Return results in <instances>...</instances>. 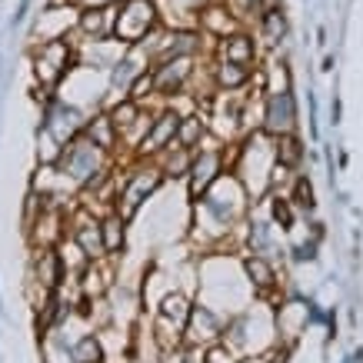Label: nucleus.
I'll return each instance as SVG.
<instances>
[{
    "label": "nucleus",
    "instance_id": "obj_1",
    "mask_svg": "<svg viewBox=\"0 0 363 363\" xmlns=\"http://www.w3.org/2000/svg\"><path fill=\"white\" fill-rule=\"evenodd\" d=\"M104 154L107 150H100L90 137H77V140L64 143V150H60V170H64V177L77 180V184H90L100 174H107Z\"/></svg>",
    "mask_w": 363,
    "mask_h": 363
},
{
    "label": "nucleus",
    "instance_id": "obj_2",
    "mask_svg": "<svg viewBox=\"0 0 363 363\" xmlns=\"http://www.w3.org/2000/svg\"><path fill=\"white\" fill-rule=\"evenodd\" d=\"M157 27V7L150 0H123L113 23V37L123 44H140L147 33Z\"/></svg>",
    "mask_w": 363,
    "mask_h": 363
},
{
    "label": "nucleus",
    "instance_id": "obj_3",
    "mask_svg": "<svg viewBox=\"0 0 363 363\" xmlns=\"http://www.w3.org/2000/svg\"><path fill=\"white\" fill-rule=\"evenodd\" d=\"M70 44L67 40H47L40 44V50L33 54V74L37 80L44 84V87H54L60 80L67 77V70H70Z\"/></svg>",
    "mask_w": 363,
    "mask_h": 363
},
{
    "label": "nucleus",
    "instance_id": "obj_4",
    "mask_svg": "<svg viewBox=\"0 0 363 363\" xmlns=\"http://www.w3.org/2000/svg\"><path fill=\"white\" fill-rule=\"evenodd\" d=\"M194 67H190V54L187 57H170V60H160L154 67V84H157V94L164 97H174L184 90V84L190 80Z\"/></svg>",
    "mask_w": 363,
    "mask_h": 363
},
{
    "label": "nucleus",
    "instance_id": "obj_5",
    "mask_svg": "<svg viewBox=\"0 0 363 363\" xmlns=\"http://www.w3.org/2000/svg\"><path fill=\"white\" fill-rule=\"evenodd\" d=\"M177 130H180V113L164 111L157 121H150L147 133H143L140 154L147 157V154H160V150H167V147L177 140Z\"/></svg>",
    "mask_w": 363,
    "mask_h": 363
},
{
    "label": "nucleus",
    "instance_id": "obj_6",
    "mask_svg": "<svg viewBox=\"0 0 363 363\" xmlns=\"http://www.w3.org/2000/svg\"><path fill=\"white\" fill-rule=\"evenodd\" d=\"M294 127V97L286 90H270L264 107V130L270 137H280V133H290Z\"/></svg>",
    "mask_w": 363,
    "mask_h": 363
},
{
    "label": "nucleus",
    "instance_id": "obj_7",
    "mask_svg": "<svg viewBox=\"0 0 363 363\" xmlns=\"http://www.w3.org/2000/svg\"><path fill=\"white\" fill-rule=\"evenodd\" d=\"M223 174V157L213 154V150H203L200 157H194V167H190V194L194 197H203L210 190V184Z\"/></svg>",
    "mask_w": 363,
    "mask_h": 363
},
{
    "label": "nucleus",
    "instance_id": "obj_8",
    "mask_svg": "<svg viewBox=\"0 0 363 363\" xmlns=\"http://www.w3.org/2000/svg\"><path fill=\"white\" fill-rule=\"evenodd\" d=\"M77 23L90 40H107L113 33V23H117V7L113 4H107V7H87V11L80 13Z\"/></svg>",
    "mask_w": 363,
    "mask_h": 363
},
{
    "label": "nucleus",
    "instance_id": "obj_9",
    "mask_svg": "<svg viewBox=\"0 0 363 363\" xmlns=\"http://www.w3.org/2000/svg\"><path fill=\"white\" fill-rule=\"evenodd\" d=\"M70 237L84 247V253H87L90 260H100L104 257V233H100V223L97 220H90L87 213H80L77 217V223L70 227Z\"/></svg>",
    "mask_w": 363,
    "mask_h": 363
},
{
    "label": "nucleus",
    "instance_id": "obj_10",
    "mask_svg": "<svg viewBox=\"0 0 363 363\" xmlns=\"http://www.w3.org/2000/svg\"><path fill=\"white\" fill-rule=\"evenodd\" d=\"M220 60H233V64H253V57H257V50H253V40L247 37V33H230V37H220Z\"/></svg>",
    "mask_w": 363,
    "mask_h": 363
},
{
    "label": "nucleus",
    "instance_id": "obj_11",
    "mask_svg": "<svg viewBox=\"0 0 363 363\" xmlns=\"http://www.w3.org/2000/svg\"><path fill=\"white\" fill-rule=\"evenodd\" d=\"M213 80H217V87H223V90H237L250 80V67L233 64V60H220V64L213 67Z\"/></svg>",
    "mask_w": 363,
    "mask_h": 363
},
{
    "label": "nucleus",
    "instance_id": "obj_12",
    "mask_svg": "<svg viewBox=\"0 0 363 363\" xmlns=\"http://www.w3.org/2000/svg\"><path fill=\"white\" fill-rule=\"evenodd\" d=\"M67 13L70 11H47L44 17H40V23H37L40 44H47V40H64L67 27H70V17H67Z\"/></svg>",
    "mask_w": 363,
    "mask_h": 363
},
{
    "label": "nucleus",
    "instance_id": "obj_13",
    "mask_svg": "<svg viewBox=\"0 0 363 363\" xmlns=\"http://www.w3.org/2000/svg\"><path fill=\"white\" fill-rule=\"evenodd\" d=\"M87 137L94 143H97L100 150H113V143H117V137H121V130H117V123H113V117H94V123H87Z\"/></svg>",
    "mask_w": 363,
    "mask_h": 363
},
{
    "label": "nucleus",
    "instance_id": "obj_14",
    "mask_svg": "<svg viewBox=\"0 0 363 363\" xmlns=\"http://www.w3.org/2000/svg\"><path fill=\"white\" fill-rule=\"evenodd\" d=\"M200 27L210 33H217V37H230V30L237 23H233L230 11H223V7H207V11L200 13Z\"/></svg>",
    "mask_w": 363,
    "mask_h": 363
},
{
    "label": "nucleus",
    "instance_id": "obj_15",
    "mask_svg": "<svg viewBox=\"0 0 363 363\" xmlns=\"http://www.w3.org/2000/svg\"><path fill=\"white\" fill-rule=\"evenodd\" d=\"M194 317V310L187 307V300L184 297H167L164 307H160V320H167V323H174V327H187V320Z\"/></svg>",
    "mask_w": 363,
    "mask_h": 363
},
{
    "label": "nucleus",
    "instance_id": "obj_16",
    "mask_svg": "<svg viewBox=\"0 0 363 363\" xmlns=\"http://www.w3.org/2000/svg\"><path fill=\"white\" fill-rule=\"evenodd\" d=\"M100 233H104V250L107 253H117L123 243V217L113 213L107 220H100Z\"/></svg>",
    "mask_w": 363,
    "mask_h": 363
},
{
    "label": "nucleus",
    "instance_id": "obj_17",
    "mask_svg": "<svg viewBox=\"0 0 363 363\" xmlns=\"http://www.w3.org/2000/svg\"><path fill=\"white\" fill-rule=\"evenodd\" d=\"M297 160H300V140L290 137V133H280V137H277V164L294 167Z\"/></svg>",
    "mask_w": 363,
    "mask_h": 363
},
{
    "label": "nucleus",
    "instance_id": "obj_18",
    "mask_svg": "<svg viewBox=\"0 0 363 363\" xmlns=\"http://www.w3.org/2000/svg\"><path fill=\"white\" fill-rule=\"evenodd\" d=\"M200 133H203V121H200L197 113L194 117H180V130H177V140L180 147H194L200 140Z\"/></svg>",
    "mask_w": 363,
    "mask_h": 363
},
{
    "label": "nucleus",
    "instance_id": "obj_19",
    "mask_svg": "<svg viewBox=\"0 0 363 363\" xmlns=\"http://www.w3.org/2000/svg\"><path fill=\"white\" fill-rule=\"evenodd\" d=\"M286 33V17H284V11H267L264 13V40L267 44H277L280 37Z\"/></svg>",
    "mask_w": 363,
    "mask_h": 363
},
{
    "label": "nucleus",
    "instance_id": "obj_20",
    "mask_svg": "<svg viewBox=\"0 0 363 363\" xmlns=\"http://www.w3.org/2000/svg\"><path fill=\"white\" fill-rule=\"evenodd\" d=\"M247 274L253 277V284L257 286H274V267L267 264V260H260V257H250V260H247Z\"/></svg>",
    "mask_w": 363,
    "mask_h": 363
},
{
    "label": "nucleus",
    "instance_id": "obj_21",
    "mask_svg": "<svg viewBox=\"0 0 363 363\" xmlns=\"http://www.w3.org/2000/svg\"><path fill=\"white\" fill-rule=\"evenodd\" d=\"M127 94H130V100H137V104H140V100H147L150 97V94H157V84H154V70H143L140 77L133 80L130 87H127Z\"/></svg>",
    "mask_w": 363,
    "mask_h": 363
},
{
    "label": "nucleus",
    "instance_id": "obj_22",
    "mask_svg": "<svg viewBox=\"0 0 363 363\" xmlns=\"http://www.w3.org/2000/svg\"><path fill=\"white\" fill-rule=\"evenodd\" d=\"M70 360H77V363H97L100 360V347L94 337H84V340L74 347V353H70Z\"/></svg>",
    "mask_w": 363,
    "mask_h": 363
},
{
    "label": "nucleus",
    "instance_id": "obj_23",
    "mask_svg": "<svg viewBox=\"0 0 363 363\" xmlns=\"http://www.w3.org/2000/svg\"><path fill=\"white\" fill-rule=\"evenodd\" d=\"M87 7H107V4H117V0H84Z\"/></svg>",
    "mask_w": 363,
    "mask_h": 363
},
{
    "label": "nucleus",
    "instance_id": "obj_24",
    "mask_svg": "<svg viewBox=\"0 0 363 363\" xmlns=\"http://www.w3.org/2000/svg\"><path fill=\"white\" fill-rule=\"evenodd\" d=\"M243 363H274V357H250V360H243Z\"/></svg>",
    "mask_w": 363,
    "mask_h": 363
}]
</instances>
